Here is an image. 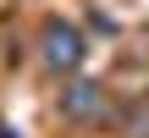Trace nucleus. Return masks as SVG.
<instances>
[{
  "instance_id": "obj_1",
  "label": "nucleus",
  "mask_w": 149,
  "mask_h": 138,
  "mask_svg": "<svg viewBox=\"0 0 149 138\" xmlns=\"http://www.w3.org/2000/svg\"><path fill=\"white\" fill-rule=\"evenodd\" d=\"M44 44H50V50H44L50 66H72V61H77V33H72V28H50Z\"/></svg>"
},
{
  "instance_id": "obj_2",
  "label": "nucleus",
  "mask_w": 149,
  "mask_h": 138,
  "mask_svg": "<svg viewBox=\"0 0 149 138\" xmlns=\"http://www.w3.org/2000/svg\"><path fill=\"white\" fill-rule=\"evenodd\" d=\"M94 111H100V100H94V89H72V94H66V116H83V122H88Z\"/></svg>"
}]
</instances>
